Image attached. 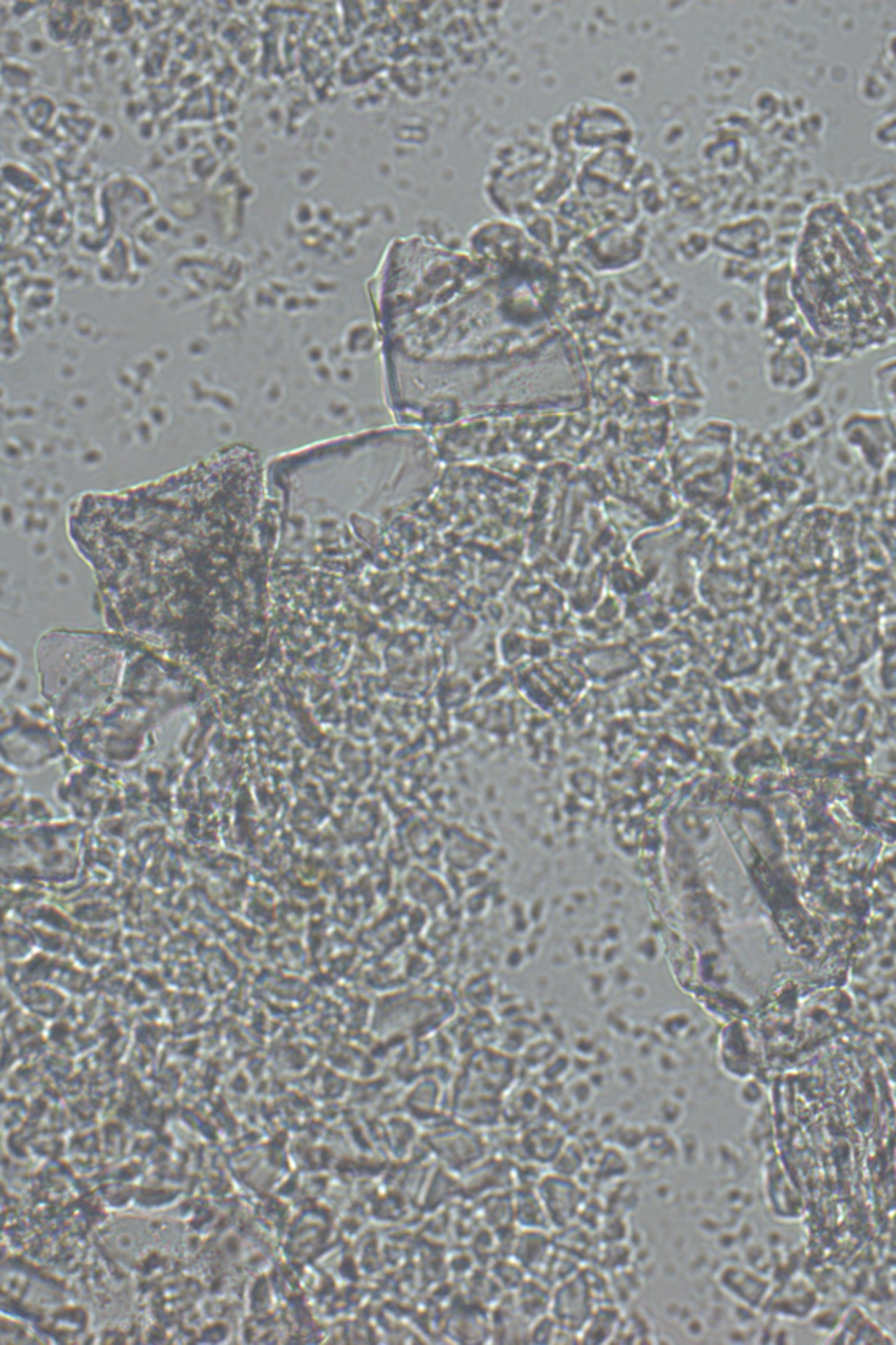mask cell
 <instances>
[{"mask_svg":"<svg viewBox=\"0 0 896 1345\" xmlns=\"http://www.w3.org/2000/svg\"><path fill=\"white\" fill-rule=\"evenodd\" d=\"M107 620L146 637L258 635L273 620L278 515L266 468L244 445L69 510Z\"/></svg>","mask_w":896,"mask_h":1345,"instance_id":"6da1fadb","label":"cell"}]
</instances>
